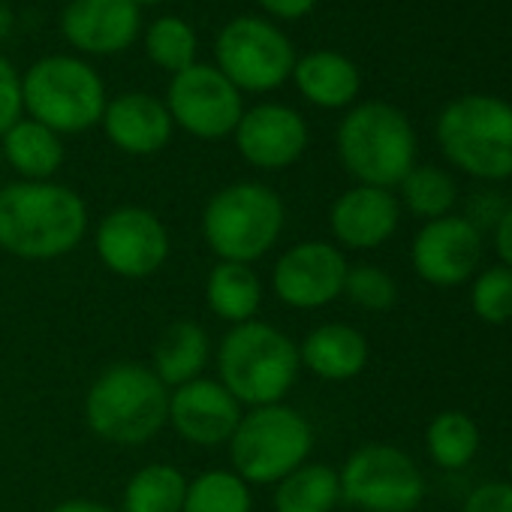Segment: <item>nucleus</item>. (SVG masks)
<instances>
[{"instance_id":"obj_29","label":"nucleus","mask_w":512,"mask_h":512,"mask_svg":"<svg viewBox=\"0 0 512 512\" xmlns=\"http://www.w3.org/2000/svg\"><path fill=\"white\" fill-rule=\"evenodd\" d=\"M401 193L413 214L437 220L446 217V211L455 202V181L437 166H413L401 181Z\"/></svg>"},{"instance_id":"obj_34","label":"nucleus","mask_w":512,"mask_h":512,"mask_svg":"<svg viewBox=\"0 0 512 512\" xmlns=\"http://www.w3.org/2000/svg\"><path fill=\"white\" fill-rule=\"evenodd\" d=\"M464 512H512V485H506V482L479 485L467 497Z\"/></svg>"},{"instance_id":"obj_30","label":"nucleus","mask_w":512,"mask_h":512,"mask_svg":"<svg viewBox=\"0 0 512 512\" xmlns=\"http://www.w3.org/2000/svg\"><path fill=\"white\" fill-rule=\"evenodd\" d=\"M148 55L157 67L169 73H184L196 61V34L187 22L175 16H163L148 28Z\"/></svg>"},{"instance_id":"obj_22","label":"nucleus","mask_w":512,"mask_h":512,"mask_svg":"<svg viewBox=\"0 0 512 512\" xmlns=\"http://www.w3.org/2000/svg\"><path fill=\"white\" fill-rule=\"evenodd\" d=\"M208 362V335L196 323H172L154 350V374L163 386H184L202 374Z\"/></svg>"},{"instance_id":"obj_39","label":"nucleus","mask_w":512,"mask_h":512,"mask_svg":"<svg viewBox=\"0 0 512 512\" xmlns=\"http://www.w3.org/2000/svg\"><path fill=\"white\" fill-rule=\"evenodd\" d=\"M133 4H136V7H139V4H148V7H151V4H163V0H133Z\"/></svg>"},{"instance_id":"obj_5","label":"nucleus","mask_w":512,"mask_h":512,"mask_svg":"<svg viewBox=\"0 0 512 512\" xmlns=\"http://www.w3.org/2000/svg\"><path fill=\"white\" fill-rule=\"evenodd\" d=\"M338 151L350 175L368 187L389 190L413 169L416 136L395 106L362 103L344 118L338 130Z\"/></svg>"},{"instance_id":"obj_6","label":"nucleus","mask_w":512,"mask_h":512,"mask_svg":"<svg viewBox=\"0 0 512 512\" xmlns=\"http://www.w3.org/2000/svg\"><path fill=\"white\" fill-rule=\"evenodd\" d=\"M443 154L488 181L512 175V106L497 97H461L437 121Z\"/></svg>"},{"instance_id":"obj_31","label":"nucleus","mask_w":512,"mask_h":512,"mask_svg":"<svg viewBox=\"0 0 512 512\" xmlns=\"http://www.w3.org/2000/svg\"><path fill=\"white\" fill-rule=\"evenodd\" d=\"M473 311L485 323H506L512 320V269L494 266L482 272L473 284Z\"/></svg>"},{"instance_id":"obj_20","label":"nucleus","mask_w":512,"mask_h":512,"mask_svg":"<svg viewBox=\"0 0 512 512\" xmlns=\"http://www.w3.org/2000/svg\"><path fill=\"white\" fill-rule=\"evenodd\" d=\"M299 359L323 380H350L368 362V341L353 326L326 323L305 338Z\"/></svg>"},{"instance_id":"obj_40","label":"nucleus","mask_w":512,"mask_h":512,"mask_svg":"<svg viewBox=\"0 0 512 512\" xmlns=\"http://www.w3.org/2000/svg\"><path fill=\"white\" fill-rule=\"evenodd\" d=\"M509 470H512V464H509Z\"/></svg>"},{"instance_id":"obj_25","label":"nucleus","mask_w":512,"mask_h":512,"mask_svg":"<svg viewBox=\"0 0 512 512\" xmlns=\"http://www.w3.org/2000/svg\"><path fill=\"white\" fill-rule=\"evenodd\" d=\"M341 500V479L326 464H302L275 488L278 512H332Z\"/></svg>"},{"instance_id":"obj_24","label":"nucleus","mask_w":512,"mask_h":512,"mask_svg":"<svg viewBox=\"0 0 512 512\" xmlns=\"http://www.w3.org/2000/svg\"><path fill=\"white\" fill-rule=\"evenodd\" d=\"M4 151L7 160L28 178V181H46L52 172L64 163V145L58 133L37 121H19L4 133Z\"/></svg>"},{"instance_id":"obj_12","label":"nucleus","mask_w":512,"mask_h":512,"mask_svg":"<svg viewBox=\"0 0 512 512\" xmlns=\"http://www.w3.org/2000/svg\"><path fill=\"white\" fill-rule=\"evenodd\" d=\"M97 253L109 272L121 278H148L169 256V235L157 214L127 205L103 217L97 229Z\"/></svg>"},{"instance_id":"obj_1","label":"nucleus","mask_w":512,"mask_h":512,"mask_svg":"<svg viewBox=\"0 0 512 512\" xmlns=\"http://www.w3.org/2000/svg\"><path fill=\"white\" fill-rule=\"evenodd\" d=\"M88 229L79 193L61 184L22 181L0 190V247L22 260H58Z\"/></svg>"},{"instance_id":"obj_9","label":"nucleus","mask_w":512,"mask_h":512,"mask_svg":"<svg viewBox=\"0 0 512 512\" xmlns=\"http://www.w3.org/2000/svg\"><path fill=\"white\" fill-rule=\"evenodd\" d=\"M214 55L220 64V73L241 91H272L290 79L296 70V52L293 43L269 22L263 19H235L229 22L217 43Z\"/></svg>"},{"instance_id":"obj_10","label":"nucleus","mask_w":512,"mask_h":512,"mask_svg":"<svg viewBox=\"0 0 512 512\" xmlns=\"http://www.w3.org/2000/svg\"><path fill=\"white\" fill-rule=\"evenodd\" d=\"M338 479L341 497L365 512H410L425 494V482L413 458L386 443L356 449Z\"/></svg>"},{"instance_id":"obj_36","label":"nucleus","mask_w":512,"mask_h":512,"mask_svg":"<svg viewBox=\"0 0 512 512\" xmlns=\"http://www.w3.org/2000/svg\"><path fill=\"white\" fill-rule=\"evenodd\" d=\"M494 244H497V253L506 269H512V208L503 211V217L497 220V229H494Z\"/></svg>"},{"instance_id":"obj_8","label":"nucleus","mask_w":512,"mask_h":512,"mask_svg":"<svg viewBox=\"0 0 512 512\" xmlns=\"http://www.w3.org/2000/svg\"><path fill=\"white\" fill-rule=\"evenodd\" d=\"M22 103L52 133H82L103 118L106 91L88 64L52 55L37 61L22 79Z\"/></svg>"},{"instance_id":"obj_33","label":"nucleus","mask_w":512,"mask_h":512,"mask_svg":"<svg viewBox=\"0 0 512 512\" xmlns=\"http://www.w3.org/2000/svg\"><path fill=\"white\" fill-rule=\"evenodd\" d=\"M25 103H22V79L16 76L13 64L0 58V136H4L13 124H19Z\"/></svg>"},{"instance_id":"obj_15","label":"nucleus","mask_w":512,"mask_h":512,"mask_svg":"<svg viewBox=\"0 0 512 512\" xmlns=\"http://www.w3.org/2000/svg\"><path fill=\"white\" fill-rule=\"evenodd\" d=\"M241 157L260 169H284L296 163L308 145V127L299 112L269 103L241 115L235 127Z\"/></svg>"},{"instance_id":"obj_18","label":"nucleus","mask_w":512,"mask_h":512,"mask_svg":"<svg viewBox=\"0 0 512 512\" xmlns=\"http://www.w3.org/2000/svg\"><path fill=\"white\" fill-rule=\"evenodd\" d=\"M332 232L341 244L380 247L398 226V199L383 187H353L332 205Z\"/></svg>"},{"instance_id":"obj_11","label":"nucleus","mask_w":512,"mask_h":512,"mask_svg":"<svg viewBox=\"0 0 512 512\" xmlns=\"http://www.w3.org/2000/svg\"><path fill=\"white\" fill-rule=\"evenodd\" d=\"M169 115L199 139L235 133L241 121V91L214 67L193 64L169 85Z\"/></svg>"},{"instance_id":"obj_32","label":"nucleus","mask_w":512,"mask_h":512,"mask_svg":"<svg viewBox=\"0 0 512 512\" xmlns=\"http://www.w3.org/2000/svg\"><path fill=\"white\" fill-rule=\"evenodd\" d=\"M344 296L365 308V311H386L395 305V281L377 269V266H356V269H347V278H344Z\"/></svg>"},{"instance_id":"obj_28","label":"nucleus","mask_w":512,"mask_h":512,"mask_svg":"<svg viewBox=\"0 0 512 512\" xmlns=\"http://www.w3.org/2000/svg\"><path fill=\"white\" fill-rule=\"evenodd\" d=\"M181 512H250V491L229 470H208L187 482Z\"/></svg>"},{"instance_id":"obj_7","label":"nucleus","mask_w":512,"mask_h":512,"mask_svg":"<svg viewBox=\"0 0 512 512\" xmlns=\"http://www.w3.org/2000/svg\"><path fill=\"white\" fill-rule=\"evenodd\" d=\"M311 446L314 431L308 419L290 407L269 404L241 413V422L229 437V458L235 476L244 482L272 485L302 467Z\"/></svg>"},{"instance_id":"obj_37","label":"nucleus","mask_w":512,"mask_h":512,"mask_svg":"<svg viewBox=\"0 0 512 512\" xmlns=\"http://www.w3.org/2000/svg\"><path fill=\"white\" fill-rule=\"evenodd\" d=\"M52 512H121V509H112V506L97 503V500H67V503L55 506Z\"/></svg>"},{"instance_id":"obj_2","label":"nucleus","mask_w":512,"mask_h":512,"mask_svg":"<svg viewBox=\"0 0 512 512\" xmlns=\"http://www.w3.org/2000/svg\"><path fill=\"white\" fill-rule=\"evenodd\" d=\"M217 368L220 386L238 404L269 407L293 389L302 359L299 347L281 329L247 320L220 341Z\"/></svg>"},{"instance_id":"obj_26","label":"nucleus","mask_w":512,"mask_h":512,"mask_svg":"<svg viewBox=\"0 0 512 512\" xmlns=\"http://www.w3.org/2000/svg\"><path fill=\"white\" fill-rule=\"evenodd\" d=\"M187 494V479L172 464L142 467L124 488L121 512H181Z\"/></svg>"},{"instance_id":"obj_14","label":"nucleus","mask_w":512,"mask_h":512,"mask_svg":"<svg viewBox=\"0 0 512 512\" xmlns=\"http://www.w3.org/2000/svg\"><path fill=\"white\" fill-rule=\"evenodd\" d=\"M482 238L467 217L428 220L413 241V269L434 287H455L467 281L479 263Z\"/></svg>"},{"instance_id":"obj_21","label":"nucleus","mask_w":512,"mask_h":512,"mask_svg":"<svg viewBox=\"0 0 512 512\" xmlns=\"http://www.w3.org/2000/svg\"><path fill=\"white\" fill-rule=\"evenodd\" d=\"M293 73L299 91L323 109H341L359 94V73L338 52H314L296 61Z\"/></svg>"},{"instance_id":"obj_35","label":"nucleus","mask_w":512,"mask_h":512,"mask_svg":"<svg viewBox=\"0 0 512 512\" xmlns=\"http://www.w3.org/2000/svg\"><path fill=\"white\" fill-rule=\"evenodd\" d=\"M256 4L281 19H302L305 13L314 10L317 0H256Z\"/></svg>"},{"instance_id":"obj_19","label":"nucleus","mask_w":512,"mask_h":512,"mask_svg":"<svg viewBox=\"0 0 512 512\" xmlns=\"http://www.w3.org/2000/svg\"><path fill=\"white\" fill-rule=\"evenodd\" d=\"M106 136L127 154H154L172 136L169 109L148 94H124L103 112Z\"/></svg>"},{"instance_id":"obj_23","label":"nucleus","mask_w":512,"mask_h":512,"mask_svg":"<svg viewBox=\"0 0 512 512\" xmlns=\"http://www.w3.org/2000/svg\"><path fill=\"white\" fill-rule=\"evenodd\" d=\"M208 308L229 323H247L260 311L263 302V284L253 275L250 266L241 263H217L205 284Z\"/></svg>"},{"instance_id":"obj_17","label":"nucleus","mask_w":512,"mask_h":512,"mask_svg":"<svg viewBox=\"0 0 512 512\" xmlns=\"http://www.w3.org/2000/svg\"><path fill=\"white\" fill-rule=\"evenodd\" d=\"M64 37L91 55H112L139 37V7L133 0H73L61 19Z\"/></svg>"},{"instance_id":"obj_13","label":"nucleus","mask_w":512,"mask_h":512,"mask_svg":"<svg viewBox=\"0 0 512 512\" xmlns=\"http://www.w3.org/2000/svg\"><path fill=\"white\" fill-rule=\"evenodd\" d=\"M347 260L335 244L305 241L290 247L272 275L278 299L290 308H323L344 293Z\"/></svg>"},{"instance_id":"obj_27","label":"nucleus","mask_w":512,"mask_h":512,"mask_svg":"<svg viewBox=\"0 0 512 512\" xmlns=\"http://www.w3.org/2000/svg\"><path fill=\"white\" fill-rule=\"evenodd\" d=\"M479 449V428L467 413L449 410L428 425V452L440 467L458 470Z\"/></svg>"},{"instance_id":"obj_3","label":"nucleus","mask_w":512,"mask_h":512,"mask_svg":"<svg viewBox=\"0 0 512 512\" xmlns=\"http://www.w3.org/2000/svg\"><path fill=\"white\" fill-rule=\"evenodd\" d=\"M85 416L97 437L139 446L169 422V389L151 368L121 362L94 380L85 398Z\"/></svg>"},{"instance_id":"obj_4","label":"nucleus","mask_w":512,"mask_h":512,"mask_svg":"<svg viewBox=\"0 0 512 512\" xmlns=\"http://www.w3.org/2000/svg\"><path fill=\"white\" fill-rule=\"evenodd\" d=\"M284 229V202L266 184H232L214 193L202 214V232L220 263L250 266L272 250Z\"/></svg>"},{"instance_id":"obj_16","label":"nucleus","mask_w":512,"mask_h":512,"mask_svg":"<svg viewBox=\"0 0 512 512\" xmlns=\"http://www.w3.org/2000/svg\"><path fill=\"white\" fill-rule=\"evenodd\" d=\"M169 422L184 440L196 446H217L238 428L241 404L220 383L196 377L169 395Z\"/></svg>"},{"instance_id":"obj_38","label":"nucleus","mask_w":512,"mask_h":512,"mask_svg":"<svg viewBox=\"0 0 512 512\" xmlns=\"http://www.w3.org/2000/svg\"><path fill=\"white\" fill-rule=\"evenodd\" d=\"M13 28H16V16L4 0H0V40H7L13 34Z\"/></svg>"}]
</instances>
